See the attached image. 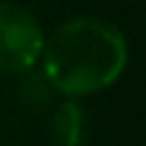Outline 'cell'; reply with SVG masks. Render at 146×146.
<instances>
[{
  "label": "cell",
  "mask_w": 146,
  "mask_h": 146,
  "mask_svg": "<svg viewBox=\"0 0 146 146\" xmlns=\"http://www.w3.org/2000/svg\"><path fill=\"white\" fill-rule=\"evenodd\" d=\"M41 54L51 90L77 98L118 82L128 64V41L113 23L80 15L56 26L44 41Z\"/></svg>",
  "instance_id": "6da1fadb"
},
{
  "label": "cell",
  "mask_w": 146,
  "mask_h": 146,
  "mask_svg": "<svg viewBox=\"0 0 146 146\" xmlns=\"http://www.w3.org/2000/svg\"><path fill=\"white\" fill-rule=\"evenodd\" d=\"M44 51V31L31 10L15 3H0V72L23 74Z\"/></svg>",
  "instance_id": "7a4b0ae2"
},
{
  "label": "cell",
  "mask_w": 146,
  "mask_h": 146,
  "mask_svg": "<svg viewBox=\"0 0 146 146\" xmlns=\"http://www.w3.org/2000/svg\"><path fill=\"white\" fill-rule=\"evenodd\" d=\"M51 146H82L85 144V110L77 100H64L49 123Z\"/></svg>",
  "instance_id": "3957f363"
}]
</instances>
